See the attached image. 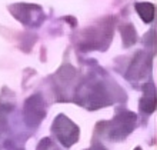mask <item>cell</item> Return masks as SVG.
I'll return each mask as SVG.
<instances>
[{
    "instance_id": "cell-1",
    "label": "cell",
    "mask_w": 157,
    "mask_h": 150,
    "mask_svg": "<svg viewBox=\"0 0 157 150\" xmlns=\"http://www.w3.org/2000/svg\"><path fill=\"white\" fill-rule=\"evenodd\" d=\"M136 7L139 9L140 16L143 17V19H144L147 23H149V21H151V19H153V16H154V7L151 6V4L143 3V4H137Z\"/></svg>"
}]
</instances>
